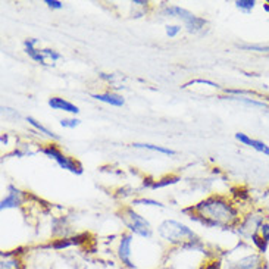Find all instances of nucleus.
Masks as SVG:
<instances>
[{
	"mask_svg": "<svg viewBox=\"0 0 269 269\" xmlns=\"http://www.w3.org/2000/svg\"><path fill=\"white\" fill-rule=\"evenodd\" d=\"M199 214L218 225V228L228 229L232 226H238L241 222L240 211L234 202L221 194H211L206 199L200 200L199 203L182 209V214Z\"/></svg>",
	"mask_w": 269,
	"mask_h": 269,
	"instance_id": "obj_1",
	"label": "nucleus"
},
{
	"mask_svg": "<svg viewBox=\"0 0 269 269\" xmlns=\"http://www.w3.org/2000/svg\"><path fill=\"white\" fill-rule=\"evenodd\" d=\"M158 234L172 246H184L185 243L199 238L190 226L174 219H165L158 226Z\"/></svg>",
	"mask_w": 269,
	"mask_h": 269,
	"instance_id": "obj_2",
	"label": "nucleus"
},
{
	"mask_svg": "<svg viewBox=\"0 0 269 269\" xmlns=\"http://www.w3.org/2000/svg\"><path fill=\"white\" fill-rule=\"evenodd\" d=\"M119 218L131 234L141 238L153 237V228L150 222L143 215L134 211V206H124L119 212Z\"/></svg>",
	"mask_w": 269,
	"mask_h": 269,
	"instance_id": "obj_3",
	"label": "nucleus"
},
{
	"mask_svg": "<svg viewBox=\"0 0 269 269\" xmlns=\"http://www.w3.org/2000/svg\"><path fill=\"white\" fill-rule=\"evenodd\" d=\"M39 152L43 153L49 159L54 161V162L57 163V166H60V168L65 169V171H69V172L74 174V175H83V172H84L83 165H81L77 159L65 155V153L57 147V144H53V143L46 144L43 147H39Z\"/></svg>",
	"mask_w": 269,
	"mask_h": 269,
	"instance_id": "obj_4",
	"label": "nucleus"
},
{
	"mask_svg": "<svg viewBox=\"0 0 269 269\" xmlns=\"http://www.w3.org/2000/svg\"><path fill=\"white\" fill-rule=\"evenodd\" d=\"M163 13L172 18H178L179 21L184 22V27L187 28L188 33H199L205 28V25L208 24L206 19L196 16L194 13H191L190 10L181 7V6H166L163 9Z\"/></svg>",
	"mask_w": 269,
	"mask_h": 269,
	"instance_id": "obj_5",
	"label": "nucleus"
},
{
	"mask_svg": "<svg viewBox=\"0 0 269 269\" xmlns=\"http://www.w3.org/2000/svg\"><path fill=\"white\" fill-rule=\"evenodd\" d=\"M133 241H134V234H131L130 231L122 232L116 247V256L122 264V267L127 269H135V264L133 262Z\"/></svg>",
	"mask_w": 269,
	"mask_h": 269,
	"instance_id": "obj_6",
	"label": "nucleus"
},
{
	"mask_svg": "<svg viewBox=\"0 0 269 269\" xmlns=\"http://www.w3.org/2000/svg\"><path fill=\"white\" fill-rule=\"evenodd\" d=\"M228 269H268V262L261 253H250L232 262Z\"/></svg>",
	"mask_w": 269,
	"mask_h": 269,
	"instance_id": "obj_7",
	"label": "nucleus"
},
{
	"mask_svg": "<svg viewBox=\"0 0 269 269\" xmlns=\"http://www.w3.org/2000/svg\"><path fill=\"white\" fill-rule=\"evenodd\" d=\"M264 222H267V221H265V215L256 214V212H255V214H249V215L244 216V218L241 219V222L238 224L237 232L241 234V235L250 237L253 232H256V231L261 229V226H262Z\"/></svg>",
	"mask_w": 269,
	"mask_h": 269,
	"instance_id": "obj_8",
	"label": "nucleus"
},
{
	"mask_svg": "<svg viewBox=\"0 0 269 269\" xmlns=\"http://www.w3.org/2000/svg\"><path fill=\"white\" fill-rule=\"evenodd\" d=\"M7 190V196L4 199H1L0 202V209L1 211H6V209H15V208H19L24 202V196L25 193L21 191L18 187H15L13 184H9L6 187Z\"/></svg>",
	"mask_w": 269,
	"mask_h": 269,
	"instance_id": "obj_9",
	"label": "nucleus"
},
{
	"mask_svg": "<svg viewBox=\"0 0 269 269\" xmlns=\"http://www.w3.org/2000/svg\"><path fill=\"white\" fill-rule=\"evenodd\" d=\"M47 105L53 110L66 112V113H71V115H78L80 113V108L77 105H74L72 102H69V100H66L63 97H59V96H52L47 100Z\"/></svg>",
	"mask_w": 269,
	"mask_h": 269,
	"instance_id": "obj_10",
	"label": "nucleus"
},
{
	"mask_svg": "<svg viewBox=\"0 0 269 269\" xmlns=\"http://www.w3.org/2000/svg\"><path fill=\"white\" fill-rule=\"evenodd\" d=\"M178 181H181V177L179 175H166V177H162L159 179H153V178H144L143 181V187L149 188V190H158V188H163V187H169V185H174L177 184Z\"/></svg>",
	"mask_w": 269,
	"mask_h": 269,
	"instance_id": "obj_11",
	"label": "nucleus"
},
{
	"mask_svg": "<svg viewBox=\"0 0 269 269\" xmlns=\"http://www.w3.org/2000/svg\"><path fill=\"white\" fill-rule=\"evenodd\" d=\"M91 97L97 102H102V103H106V105H110V106H115V108H121L125 105V100L122 96L113 93V91H105V93H93Z\"/></svg>",
	"mask_w": 269,
	"mask_h": 269,
	"instance_id": "obj_12",
	"label": "nucleus"
},
{
	"mask_svg": "<svg viewBox=\"0 0 269 269\" xmlns=\"http://www.w3.org/2000/svg\"><path fill=\"white\" fill-rule=\"evenodd\" d=\"M39 43L37 39H27L24 42V47H25V53L30 56V59H33L34 62L40 63V65H46V56L43 54L42 50L36 49V46Z\"/></svg>",
	"mask_w": 269,
	"mask_h": 269,
	"instance_id": "obj_13",
	"label": "nucleus"
},
{
	"mask_svg": "<svg viewBox=\"0 0 269 269\" xmlns=\"http://www.w3.org/2000/svg\"><path fill=\"white\" fill-rule=\"evenodd\" d=\"M133 147H135V149H146V150H152V152H158V153H162V155H166V156H174V155H175V150H172V149H168V147H163V146L150 144V143H133Z\"/></svg>",
	"mask_w": 269,
	"mask_h": 269,
	"instance_id": "obj_14",
	"label": "nucleus"
},
{
	"mask_svg": "<svg viewBox=\"0 0 269 269\" xmlns=\"http://www.w3.org/2000/svg\"><path fill=\"white\" fill-rule=\"evenodd\" d=\"M27 122L36 130V131H39L40 134L46 135V137H49V138H52V140H59L60 137L56 134V133H53V131H50L47 127H45L42 122H39L36 118H33V116H27Z\"/></svg>",
	"mask_w": 269,
	"mask_h": 269,
	"instance_id": "obj_15",
	"label": "nucleus"
},
{
	"mask_svg": "<svg viewBox=\"0 0 269 269\" xmlns=\"http://www.w3.org/2000/svg\"><path fill=\"white\" fill-rule=\"evenodd\" d=\"M250 241H252V244L255 246V249L258 250V253H261V255H265L267 252H268V246L269 243L262 237V234L259 232V231H256V232H253L250 237Z\"/></svg>",
	"mask_w": 269,
	"mask_h": 269,
	"instance_id": "obj_16",
	"label": "nucleus"
},
{
	"mask_svg": "<svg viewBox=\"0 0 269 269\" xmlns=\"http://www.w3.org/2000/svg\"><path fill=\"white\" fill-rule=\"evenodd\" d=\"M131 206H152V208H165L163 203L155 200V199H146V197H138L134 199Z\"/></svg>",
	"mask_w": 269,
	"mask_h": 269,
	"instance_id": "obj_17",
	"label": "nucleus"
},
{
	"mask_svg": "<svg viewBox=\"0 0 269 269\" xmlns=\"http://www.w3.org/2000/svg\"><path fill=\"white\" fill-rule=\"evenodd\" d=\"M0 269H25V267L18 258H7V259H1Z\"/></svg>",
	"mask_w": 269,
	"mask_h": 269,
	"instance_id": "obj_18",
	"label": "nucleus"
},
{
	"mask_svg": "<svg viewBox=\"0 0 269 269\" xmlns=\"http://www.w3.org/2000/svg\"><path fill=\"white\" fill-rule=\"evenodd\" d=\"M255 4H256L255 0H237L235 1L237 9H240L241 12H246V13L252 12L255 9Z\"/></svg>",
	"mask_w": 269,
	"mask_h": 269,
	"instance_id": "obj_19",
	"label": "nucleus"
},
{
	"mask_svg": "<svg viewBox=\"0 0 269 269\" xmlns=\"http://www.w3.org/2000/svg\"><path fill=\"white\" fill-rule=\"evenodd\" d=\"M249 147L255 149V150H256V152H259V153H264V155L269 156V146L267 144V143L261 141V140H255V138H252V143H250V146H249Z\"/></svg>",
	"mask_w": 269,
	"mask_h": 269,
	"instance_id": "obj_20",
	"label": "nucleus"
},
{
	"mask_svg": "<svg viewBox=\"0 0 269 269\" xmlns=\"http://www.w3.org/2000/svg\"><path fill=\"white\" fill-rule=\"evenodd\" d=\"M196 84H200V86H208V87H212V89H218L219 86L214 81H209V80H202V78H197V80H191L188 83H185L182 86V89H187V87H191V86H196Z\"/></svg>",
	"mask_w": 269,
	"mask_h": 269,
	"instance_id": "obj_21",
	"label": "nucleus"
},
{
	"mask_svg": "<svg viewBox=\"0 0 269 269\" xmlns=\"http://www.w3.org/2000/svg\"><path fill=\"white\" fill-rule=\"evenodd\" d=\"M80 124H81V121L78 118H75V116H72V118H62L60 119V125L63 128H77Z\"/></svg>",
	"mask_w": 269,
	"mask_h": 269,
	"instance_id": "obj_22",
	"label": "nucleus"
},
{
	"mask_svg": "<svg viewBox=\"0 0 269 269\" xmlns=\"http://www.w3.org/2000/svg\"><path fill=\"white\" fill-rule=\"evenodd\" d=\"M181 30H182V27H181V25H177V24H169V25L165 27V33H166V36H168L169 39L177 37L179 33H181Z\"/></svg>",
	"mask_w": 269,
	"mask_h": 269,
	"instance_id": "obj_23",
	"label": "nucleus"
},
{
	"mask_svg": "<svg viewBox=\"0 0 269 269\" xmlns=\"http://www.w3.org/2000/svg\"><path fill=\"white\" fill-rule=\"evenodd\" d=\"M42 52H43V54H45L46 57L52 59V62H56V60L62 59V54L59 52L53 50V49H42Z\"/></svg>",
	"mask_w": 269,
	"mask_h": 269,
	"instance_id": "obj_24",
	"label": "nucleus"
},
{
	"mask_svg": "<svg viewBox=\"0 0 269 269\" xmlns=\"http://www.w3.org/2000/svg\"><path fill=\"white\" fill-rule=\"evenodd\" d=\"M235 138H237L241 144H244V146H250V143H252V137L244 134V133H237V134H235Z\"/></svg>",
	"mask_w": 269,
	"mask_h": 269,
	"instance_id": "obj_25",
	"label": "nucleus"
},
{
	"mask_svg": "<svg viewBox=\"0 0 269 269\" xmlns=\"http://www.w3.org/2000/svg\"><path fill=\"white\" fill-rule=\"evenodd\" d=\"M45 3L50 9H54V10H59L63 7V3L60 0H45Z\"/></svg>",
	"mask_w": 269,
	"mask_h": 269,
	"instance_id": "obj_26",
	"label": "nucleus"
},
{
	"mask_svg": "<svg viewBox=\"0 0 269 269\" xmlns=\"http://www.w3.org/2000/svg\"><path fill=\"white\" fill-rule=\"evenodd\" d=\"M259 232L262 234V237L269 243V222H264L262 226H261V229H259Z\"/></svg>",
	"mask_w": 269,
	"mask_h": 269,
	"instance_id": "obj_27",
	"label": "nucleus"
},
{
	"mask_svg": "<svg viewBox=\"0 0 269 269\" xmlns=\"http://www.w3.org/2000/svg\"><path fill=\"white\" fill-rule=\"evenodd\" d=\"M0 144H1V146H7V144H9V134L0 135Z\"/></svg>",
	"mask_w": 269,
	"mask_h": 269,
	"instance_id": "obj_28",
	"label": "nucleus"
},
{
	"mask_svg": "<svg viewBox=\"0 0 269 269\" xmlns=\"http://www.w3.org/2000/svg\"><path fill=\"white\" fill-rule=\"evenodd\" d=\"M131 3L137 4V6H147L149 4V1H144V0H133Z\"/></svg>",
	"mask_w": 269,
	"mask_h": 269,
	"instance_id": "obj_29",
	"label": "nucleus"
},
{
	"mask_svg": "<svg viewBox=\"0 0 269 269\" xmlns=\"http://www.w3.org/2000/svg\"><path fill=\"white\" fill-rule=\"evenodd\" d=\"M264 10L269 13V1H265V3H264Z\"/></svg>",
	"mask_w": 269,
	"mask_h": 269,
	"instance_id": "obj_30",
	"label": "nucleus"
},
{
	"mask_svg": "<svg viewBox=\"0 0 269 269\" xmlns=\"http://www.w3.org/2000/svg\"><path fill=\"white\" fill-rule=\"evenodd\" d=\"M268 193H269V188H268Z\"/></svg>",
	"mask_w": 269,
	"mask_h": 269,
	"instance_id": "obj_31",
	"label": "nucleus"
}]
</instances>
